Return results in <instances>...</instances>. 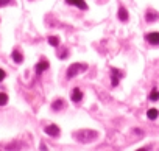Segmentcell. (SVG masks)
I'll return each instance as SVG.
<instances>
[{"label": "cell", "instance_id": "cell-4", "mask_svg": "<svg viewBox=\"0 0 159 151\" xmlns=\"http://www.w3.org/2000/svg\"><path fill=\"white\" fill-rule=\"evenodd\" d=\"M145 39H147L148 44H151V45H157V44H159V33H157V31L148 33V34L145 36Z\"/></svg>", "mask_w": 159, "mask_h": 151}, {"label": "cell", "instance_id": "cell-17", "mask_svg": "<svg viewBox=\"0 0 159 151\" xmlns=\"http://www.w3.org/2000/svg\"><path fill=\"white\" fill-rule=\"evenodd\" d=\"M13 0H0V7H5V5H10Z\"/></svg>", "mask_w": 159, "mask_h": 151}, {"label": "cell", "instance_id": "cell-14", "mask_svg": "<svg viewBox=\"0 0 159 151\" xmlns=\"http://www.w3.org/2000/svg\"><path fill=\"white\" fill-rule=\"evenodd\" d=\"M148 98H150L151 101H156V100H159V91H156V89H154V91L150 94V97H148Z\"/></svg>", "mask_w": 159, "mask_h": 151}, {"label": "cell", "instance_id": "cell-7", "mask_svg": "<svg viewBox=\"0 0 159 151\" xmlns=\"http://www.w3.org/2000/svg\"><path fill=\"white\" fill-rule=\"evenodd\" d=\"M48 67H50V64H48L45 59H42V61H39V62L36 64V67H34V69H36V73L39 75V73H42L44 70H47Z\"/></svg>", "mask_w": 159, "mask_h": 151}, {"label": "cell", "instance_id": "cell-15", "mask_svg": "<svg viewBox=\"0 0 159 151\" xmlns=\"http://www.w3.org/2000/svg\"><path fill=\"white\" fill-rule=\"evenodd\" d=\"M8 103V95L7 94H0V106H5Z\"/></svg>", "mask_w": 159, "mask_h": 151}, {"label": "cell", "instance_id": "cell-19", "mask_svg": "<svg viewBox=\"0 0 159 151\" xmlns=\"http://www.w3.org/2000/svg\"><path fill=\"white\" fill-rule=\"evenodd\" d=\"M41 149H42V151H47V148H45V145H44V143H41Z\"/></svg>", "mask_w": 159, "mask_h": 151}, {"label": "cell", "instance_id": "cell-12", "mask_svg": "<svg viewBox=\"0 0 159 151\" xmlns=\"http://www.w3.org/2000/svg\"><path fill=\"white\" fill-rule=\"evenodd\" d=\"M157 115H159V111H157V109H154V108L148 109V112H147V117H148L150 120H156V118H157Z\"/></svg>", "mask_w": 159, "mask_h": 151}, {"label": "cell", "instance_id": "cell-5", "mask_svg": "<svg viewBox=\"0 0 159 151\" xmlns=\"http://www.w3.org/2000/svg\"><path fill=\"white\" fill-rule=\"evenodd\" d=\"M70 100H72L73 103H80V101H81V100H83V92H81V89H78V87H75V89L72 91Z\"/></svg>", "mask_w": 159, "mask_h": 151}, {"label": "cell", "instance_id": "cell-9", "mask_svg": "<svg viewBox=\"0 0 159 151\" xmlns=\"http://www.w3.org/2000/svg\"><path fill=\"white\" fill-rule=\"evenodd\" d=\"M119 19H120L122 22H126V20H128V11H126L123 7L119 8Z\"/></svg>", "mask_w": 159, "mask_h": 151}, {"label": "cell", "instance_id": "cell-2", "mask_svg": "<svg viewBox=\"0 0 159 151\" xmlns=\"http://www.w3.org/2000/svg\"><path fill=\"white\" fill-rule=\"evenodd\" d=\"M122 78H123V73H122L119 69L112 67V69H111V84H112V87L119 86V81H120Z\"/></svg>", "mask_w": 159, "mask_h": 151}, {"label": "cell", "instance_id": "cell-13", "mask_svg": "<svg viewBox=\"0 0 159 151\" xmlns=\"http://www.w3.org/2000/svg\"><path fill=\"white\" fill-rule=\"evenodd\" d=\"M48 44L53 45V47H58V45H59V38H58V36H50V38H48Z\"/></svg>", "mask_w": 159, "mask_h": 151}, {"label": "cell", "instance_id": "cell-11", "mask_svg": "<svg viewBox=\"0 0 159 151\" xmlns=\"http://www.w3.org/2000/svg\"><path fill=\"white\" fill-rule=\"evenodd\" d=\"M11 56H13V59H14L17 64H20V62L24 61V56H22V53H20L19 50H14V51L11 53Z\"/></svg>", "mask_w": 159, "mask_h": 151}, {"label": "cell", "instance_id": "cell-18", "mask_svg": "<svg viewBox=\"0 0 159 151\" xmlns=\"http://www.w3.org/2000/svg\"><path fill=\"white\" fill-rule=\"evenodd\" d=\"M136 151H150V148H148V146H143V148H139V149H136Z\"/></svg>", "mask_w": 159, "mask_h": 151}, {"label": "cell", "instance_id": "cell-6", "mask_svg": "<svg viewBox=\"0 0 159 151\" xmlns=\"http://www.w3.org/2000/svg\"><path fill=\"white\" fill-rule=\"evenodd\" d=\"M66 3L73 5V7H78L80 10H88V3L84 2V0H66Z\"/></svg>", "mask_w": 159, "mask_h": 151}, {"label": "cell", "instance_id": "cell-10", "mask_svg": "<svg viewBox=\"0 0 159 151\" xmlns=\"http://www.w3.org/2000/svg\"><path fill=\"white\" fill-rule=\"evenodd\" d=\"M145 19H147V22H154V20L159 19V16H157V13H154V11H148V13L145 14Z\"/></svg>", "mask_w": 159, "mask_h": 151}, {"label": "cell", "instance_id": "cell-3", "mask_svg": "<svg viewBox=\"0 0 159 151\" xmlns=\"http://www.w3.org/2000/svg\"><path fill=\"white\" fill-rule=\"evenodd\" d=\"M44 131H45L48 135H52V137H58V135H59V128H58L55 123H50L48 126H45Z\"/></svg>", "mask_w": 159, "mask_h": 151}, {"label": "cell", "instance_id": "cell-1", "mask_svg": "<svg viewBox=\"0 0 159 151\" xmlns=\"http://www.w3.org/2000/svg\"><path fill=\"white\" fill-rule=\"evenodd\" d=\"M84 70H88V64L75 62V64H72V65L69 67V70H67V78L70 80V78L76 77L78 73H81V72H84Z\"/></svg>", "mask_w": 159, "mask_h": 151}, {"label": "cell", "instance_id": "cell-16", "mask_svg": "<svg viewBox=\"0 0 159 151\" xmlns=\"http://www.w3.org/2000/svg\"><path fill=\"white\" fill-rule=\"evenodd\" d=\"M5 77H7L5 70H3V69H0V81H3V80H5Z\"/></svg>", "mask_w": 159, "mask_h": 151}, {"label": "cell", "instance_id": "cell-8", "mask_svg": "<svg viewBox=\"0 0 159 151\" xmlns=\"http://www.w3.org/2000/svg\"><path fill=\"white\" fill-rule=\"evenodd\" d=\"M64 106H66V103H64L62 98H58V100H55V101L52 103V109H53V111H59V109H62Z\"/></svg>", "mask_w": 159, "mask_h": 151}]
</instances>
